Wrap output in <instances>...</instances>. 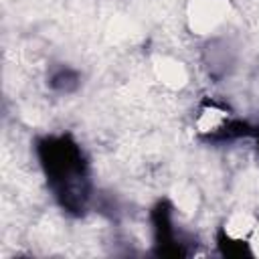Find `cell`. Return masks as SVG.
Masks as SVG:
<instances>
[{"instance_id":"cell-3","label":"cell","mask_w":259,"mask_h":259,"mask_svg":"<svg viewBox=\"0 0 259 259\" xmlns=\"http://www.w3.org/2000/svg\"><path fill=\"white\" fill-rule=\"evenodd\" d=\"M257 225V217L251 214L249 210H235L231 212L225 223H223V231H225V237L235 241V243H247L253 229Z\"/></svg>"},{"instance_id":"cell-2","label":"cell","mask_w":259,"mask_h":259,"mask_svg":"<svg viewBox=\"0 0 259 259\" xmlns=\"http://www.w3.org/2000/svg\"><path fill=\"white\" fill-rule=\"evenodd\" d=\"M152 75L162 87L172 89V91L182 89L188 83L186 65L172 55H158L152 61Z\"/></svg>"},{"instance_id":"cell-1","label":"cell","mask_w":259,"mask_h":259,"mask_svg":"<svg viewBox=\"0 0 259 259\" xmlns=\"http://www.w3.org/2000/svg\"><path fill=\"white\" fill-rule=\"evenodd\" d=\"M231 8L227 0H190L186 8V24L194 34L206 36L223 28Z\"/></svg>"},{"instance_id":"cell-5","label":"cell","mask_w":259,"mask_h":259,"mask_svg":"<svg viewBox=\"0 0 259 259\" xmlns=\"http://www.w3.org/2000/svg\"><path fill=\"white\" fill-rule=\"evenodd\" d=\"M247 245H249L251 253H253L255 257H259V219H257V225H255V229H253V233H251Z\"/></svg>"},{"instance_id":"cell-4","label":"cell","mask_w":259,"mask_h":259,"mask_svg":"<svg viewBox=\"0 0 259 259\" xmlns=\"http://www.w3.org/2000/svg\"><path fill=\"white\" fill-rule=\"evenodd\" d=\"M227 119H229V113L225 109H221L217 105H208L196 117V127L202 134H214L227 125Z\"/></svg>"}]
</instances>
